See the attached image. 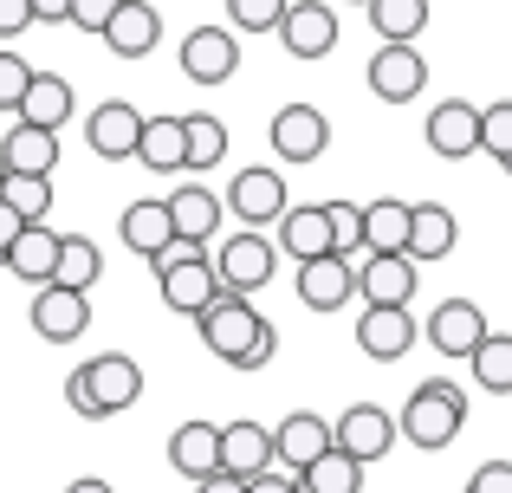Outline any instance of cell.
Returning <instances> with one entry per match:
<instances>
[{
  "mask_svg": "<svg viewBox=\"0 0 512 493\" xmlns=\"http://www.w3.org/2000/svg\"><path fill=\"white\" fill-rule=\"evenodd\" d=\"M357 7H370V0H357Z\"/></svg>",
  "mask_w": 512,
  "mask_h": 493,
  "instance_id": "cell-55",
  "label": "cell"
},
{
  "mask_svg": "<svg viewBox=\"0 0 512 493\" xmlns=\"http://www.w3.org/2000/svg\"><path fill=\"white\" fill-rule=\"evenodd\" d=\"M65 13H72V0H33V26L39 20H65Z\"/></svg>",
  "mask_w": 512,
  "mask_h": 493,
  "instance_id": "cell-49",
  "label": "cell"
},
{
  "mask_svg": "<svg viewBox=\"0 0 512 493\" xmlns=\"http://www.w3.org/2000/svg\"><path fill=\"white\" fill-rule=\"evenodd\" d=\"M221 202H227V215H234L240 228H273V221L292 208V195H286V176H279V169L253 163V169H240V176L227 182Z\"/></svg>",
  "mask_w": 512,
  "mask_h": 493,
  "instance_id": "cell-5",
  "label": "cell"
},
{
  "mask_svg": "<svg viewBox=\"0 0 512 493\" xmlns=\"http://www.w3.org/2000/svg\"><path fill=\"white\" fill-rule=\"evenodd\" d=\"M266 137H273L279 163H318V156L331 150V117L318 111V104H286V111L266 124Z\"/></svg>",
  "mask_w": 512,
  "mask_h": 493,
  "instance_id": "cell-6",
  "label": "cell"
},
{
  "mask_svg": "<svg viewBox=\"0 0 512 493\" xmlns=\"http://www.w3.org/2000/svg\"><path fill=\"white\" fill-rule=\"evenodd\" d=\"M299 493H363V461H350L344 448L331 442L312 468H299Z\"/></svg>",
  "mask_w": 512,
  "mask_h": 493,
  "instance_id": "cell-33",
  "label": "cell"
},
{
  "mask_svg": "<svg viewBox=\"0 0 512 493\" xmlns=\"http://www.w3.org/2000/svg\"><path fill=\"white\" fill-rule=\"evenodd\" d=\"M331 435H338V448L350 461H363V468H370V461H383L389 448H396V416H389V409H376V403H350L338 422H331Z\"/></svg>",
  "mask_w": 512,
  "mask_h": 493,
  "instance_id": "cell-10",
  "label": "cell"
},
{
  "mask_svg": "<svg viewBox=\"0 0 512 493\" xmlns=\"http://www.w3.org/2000/svg\"><path fill=\"white\" fill-rule=\"evenodd\" d=\"M182 137H188V169H214L227 156V124L214 111H188L182 117Z\"/></svg>",
  "mask_w": 512,
  "mask_h": 493,
  "instance_id": "cell-35",
  "label": "cell"
},
{
  "mask_svg": "<svg viewBox=\"0 0 512 493\" xmlns=\"http://www.w3.org/2000/svg\"><path fill=\"white\" fill-rule=\"evenodd\" d=\"M234 72H240L234 26H195V33L182 39V78H195V85H227Z\"/></svg>",
  "mask_w": 512,
  "mask_h": 493,
  "instance_id": "cell-9",
  "label": "cell"
},
{
  "mask_svg": "<svg viewBox=\"0 0 512 493\" xmlns=\"http://www.w3.org/2000/svg\"><path fill=\"white\" fill-rule=\"evenodd\" d=\"M422 286V266L409 253H363L357 266V299L363 305H409Z\"/></svg>",
  "mask_w": 512,
  "mask_h": 493,
  "instance_id": "cell-12",
  "label": "cell"
},
{
  "mask_svg": "<svg viewBox=\"0 0 512 493\" xmlns=\"http://www.w3.org/2000/svg\"><path fill=\"white\" fill-rule=\"evenodd\" d=\"M124 247L130 253H143V260H150V253H163L169 241H175V221H169V208L163 202H130L124 208Z\"/></svg>",
  "mask_w": 512,
  "mask_h": 493,
  "instance_id": "cell-32",
  "label": "cell"
},
{
  "mask_svg": "<svg viewBox=\"0 0 512 493\" xmlns=\"http://www.w3.org/2000/svg\"><path fill=\"white\" fill-rule=\"evenodd\" d=\"M480 150H487L493 163H506V156H512V98H500V104L480 111Z\"/></svg>",
  "mask_w": 512,
  "mask_h": 493,
  "instance_id": "cell-40",
  "label": "cell"
},
{
  "mask_svg": "<svg viewBox=\"0 0 512 493\" xmlns=\"http://www.w3.org/2000/svg\"><path fill=\"white\" fill-rule=\"evenodd\" d=\"M65 493H117V487H111V481H98V474H85V481H72Z\"/></svg>",
  "mask_w": 512,
  "mask_h": 493,
  "instance_id": "cell-51",
  "label": "cell"
},
{
  "mask_svg": "<svg viewBox=\"0 0 512 493\" xmlns=\"http://www.w3.org/2000/svg\"><path fill=\"white\" fill-rule=\"evenodd\" d=\"M247 493H299V474H292V468H279V461H273V468H260V474L247 481Z\"/></svg>",
  "mask_w": 512,
  "mask_h": 493,
  "instance_id": "cell-44",
  "label": "cell"
},
{
  "mask_svg": "<svg viewBox=\"0 0 512 493\" xmlns=\"http://www.w3.org/2000/svg\"><path fill=\"white\" fill-rule=\"evenodd\" d=\"M273 351H279V331H273V325H266V331H260V338H253V344H247V351H240V364H234V370H266V364H273Z\"/></svg>",
  "mask_w": 512,
  "mask_h": 493,
  "instance_id": "cell-45",
  "label": "cell"
},
{
  "mask_svg": "<svg viewBox=\"0 0 512 493\" xmlns=\"http://www.w3.org/2000/svg\"><path fill=\"white\" fill-rule=\"evenodd\" d=\"M422 331H428V344H435L441 357H474V344L487 338V312H480L474 299H441Z\"/></svg>",
  "mask_w": 512,
  "mask_h": 493,
  "instance_id": "cell-16",
  "label": "cell"
},
{
  "mask_svg": "<svg viewBox=\"0 0 512 493\" xmlns=\"http://www.w3.org/2000/svg\"><path fill=\"white\" fill-rule=\"evenodd\" d=\"M78 377H85V390L98 396L104 416H124V409H137V396H143V370H137V357H124V351H104V357H91V364H78Z\"/></svg>",
  "mask_w": 512,
  "mask_h": 493,
  "instance_id": "cell-13",
  "label": "cell"
},
{
  "mask_svg": "<svg viewBox=\"0 0 512 493\" xmlns=\"http://www.w3.org/2000/svg\"><path fill=\"white\" fill-rule=\"evenodd\" d=\"M325 221H331V247L344 260H357L363 253V202H325Z\"/></svg>",
  "mask_w": 512,
  "mask_h": 493,
  "instance_id": "cell-39",
  "label": "cell"
},
{
  "mask_svg": "<svg viewBox=\"0 0 512 493\" xmlns=\"http://www.w3.org/2000/svg\"><path fill=\"white\" fill-rule=\"evenodd\" d=\"M169 468L182 474V481H208V474L221 468V429H214V422H182V429L169 435Z\"/></svg>",
  "mask_w": 512,
  "mask_h": 493,
  "instance_id": "cell-25",
  "label": "cell"
},
{
  "mask_svg": "<svg viewBox=\"0 0 512 493\" xmlns=\"http://www.w3.org/2000/svg\"><path fill=\"white\" fill-rule=\"evenodd\" d=\"M20 228H26V221H20V215H13V208H7V202H0V253H7V241H13V234H20Z\"/></svg>",
  "mask_w": 512,
  "mask_h": 493,
  "instance_id": "cell-50",
  "label": "cell"
},
{
  "mask_svg": "<svg viewBox=\"0 0 512 493\" xmlns=\"http://www.w3.org/2000/svg\"><path fill=\"white\" fill-rule=\"evenodd\" d=\"M137 163L150 169V176H175V169H188V137H182V117H143Z\"/></svg>",
  "mask_w": 512,
  "mask_h": 493,
  "instance_id": "cell-26",
  "label": "cell"
},
{
  "mask_svg": "<svg viewBox=\"0 0 512 493\" xmlns=\"http://www.w3.org/2000/svg\"><path fill=\"white\" fill-rule=\"evenodd\" d=\"M111 13H117V0H72V13H65V20H72L78 33H91V39H98L104 26H111Z\"/></svg>",
  "mask_w": 512,
  "mask_h": 493,
  "instance_id": "cell-42",
  "label": "cell"
},
{
  "mask_svg": "<svg viewBox=\"0 0 512 493\" xmlns=\"http://www.w3.org/2000/svg\"><path fill=\"white\" fill-rule=\"evenodd\" d=\"M422 85H428V59L415 52V39H383L370 59V91L383 104H409L422 98Z\"/></svg>",
  "mask_w": 512,
  "mask_h": 493,
  "instance_id": "cell-7",
  "label": "cell"
},
{
  "mask_svg": "<svg viewBox=\"0 0 512 493\" xmlns=\"http://www.w3.org/2000/svg\"><path fill=\"white\" fill-rule=\"evenodd\" d=\"M33 331L46 344H78L91 331V292H72V286H39L33 292Z\"/></svg>",
  "mask_w": 512,
  "mask_h": 493,
  "instance_id": "cell-8",
  "label": "cell"
},
{
  "mask_svg": "<svg viewBox=\"0 0 512 493\" xmlns=\"http://www.w3.org/2000/svg\"><path fill=\"white\" fill-rule=\"evenodd\" d=\"M0 182H7V163H0Z\"/></svg>",
  "mask_w": 512,
  "mask_h": 493,
  "instance_id": "cell-54",
  "label": "cell"
},
{
  "mask_svg": "<svg viewBox=\"0 0 512 493\" xmlns=\"http://www.w3.org/2000/svg\"><path fill=\"white\" fill-rule=\"evenodd\" d=\"M26 85H33V65H26L20 52H7V46H0V111H20Z\"/></svg>",
  "mask_w": 512,
  "mask_h": 493,
  "instance_id": "cell-41",
  "label": "cell"
},
{
  "mask_svg": "<svg viewBox=\"0 0 512 493\" xmlns=\"http://www.w3.org/2000/svg\"><path fill=\"white\" fill-rule=\"evenodd\" d=\"M273 228H279V253H292V260H318V253H338V247H331L325 202H318V208H286Z\"/></svg>",
  "mask_w": 512,
  "mask_h": 493,
  "instance_id": "cell-28",
  "label": "cell"
},
{
  "mask_svg": "<svg viewBox=\"0 0 512 493\" xmlns=\"http://www.w3.org/2000/svg\"><path fill=\"white\" fill-rule=\"evenodd\" d=\"M461 422H467V390L448 383V377H428V383H415V396L402 403L396 435L415 442V448H428V455H441V448L461 435Z\"/></svg>",
  "mask_w": 512,
  "mask_h": 493,
  "instance_id": "cell-2",
  "label": "cell"
},
{
  "mask_svg": "<svg viewBox=\"0 0 512 493\" xmlns=\"http://www.w3.org/2000/svg\"><path fill=\"white\" fill-rule=\"evenodd\" d=\"M415 338H422V325L409 318V305H363V318H357V351L363 357L396 364V357H409Z\"/></svg>",
  "mask_w": 512,
  "mask_h": 493,
  "instance_id": "cell-11",
  "label": "cell"
},
{
  "mask_svg": "<svg viewBox=\"0 0 512 493\" xmlns=\"http://www.w3.org/2000/svg\"><path fill=\"white\" fill-rule=\"evenodd\" d=\"M0 202L20 221H46L52 215V176H7L0 182Z\"/></svg>",
  "mask_w": 512,
  "mask_h": 493,
  "instance_id": "cell-37",
  "label": "cell"
},
{
  "mask_svg": "<svg viewBox=\"0 0 512 493\" xmlns=\"http://www.w3.org/2000/svg\"><path fill=\"white\" fill-rule=\"evenodd\" d=\"M163 208H169L175 234H182V241H195V247H208L214 228H221V215H227V202L208 189V182H175V189L163 195Z\"/></svg>",
  "mask_w": 512,
  "mask_h": 493,
  "instance_id": "cell-15",
  "label": "cell"
},
{
  "mask_svg": "<svg viewBox=\"0 0 512 493\" xmlns=\"http://www.w3.org/2000/svg\"><path fill=\"white\" fill-rule=\"evenodd\" d=\"M26 26H33V0H0V39L26 33Z\"/></svg>",
  "mask_w": 512,
  "mask_h": 493,
  "instance_id": "cell-47",
  "label": "cell"
},
{
  "mask_svg": "<svg viewBox=\"0 0 512 493\" xmlns=\"http://www.w3.org/2000/svg\"><path fill=\"white\" fill-rule=\"evenodd\" d=\"M214 273H221V292L253 299V292L273 286V273H279V241H266L260 228H234L214 247Z\"/></svg>",
  "mask_w": 512,
  "mask_h": 493,
  "instance_id": "cell-3",
  "label": "cell"
},
{
  "mask_svg": "<svg viewBox=\"0 0 512 493\" xmlns=\"http://www.w3.org/2000/svg\"><path fill=\"white\" fill-rule=\"evenodd\" d=\"M467 493H512V461H487V468H474Z\"/></svg>",
  "mask_w": 512,
  "mask_h": 493,
  "instance_id": "cell-43",
  "label": "cell"
},
{
  "mask_svg": "<svg viewBox=\"0 0 512 493\" xmlns=\"http://www.w3.org/2000/svg\"><path fill=\"white\" fill-rule=\"evenodd\" d=\"M104 279V253L91 234H59V266H52V286H72V292H91Z\"/></svg>",
  "mask_w": 512,
  "mask_h": 493,
  "instance_id": "cell-31",
  "label": "cell"
},
{
  "mask_svg": "<svg viewBox=\"0 0 512 493\" xmlns=\"http://www.w3.org/2000/svg\"><path fill=\"white\" fill-rule=\"evenodd\" d=\"M85 137H91V150H98L104 163H130V156H137V137H143V111L124 104V98H104L98 111H91Z\"/></svg>",
  "mask_w": 512,
  "mask_h": 493,
  "instance_id": "cell-18",
  "label": "cell"
},
{
  "mask_svg": "<svg viewBox=\"0 0 512 493\" xmlns=\"http://www.w3.org/2000/svg\"><path fill=\"white\" fill-rule=\"evenodd\" d=\"M65 403H72V409H78V416H85V422H104V409H98V396H91V390H85V377H78V370H72V377H65Z\"/></svg>",
  "mask_w": 512,
  "mask_h": 493,
  "instance_id": "cell-46",
  "label": "cell"
},
{
  "mask_svg": "<svg viewBox=\"0 0 512 493\" xmlns=\"http://www.w3.org/2000/svg\"><path fill=\"white\" fill-rule=\"evenodd\" d=\"M454 241H461V221H454V208H441V202H415V215H409V260L422 266V260H448Z\"/></svg>",
  "mask_w": 512,
  "mask_h": 493,
  "instance_id": "cell-24",
  "label": "cell"
},
{
  "mask_svg": "<svg viewBox=\"0 0 512 493\" xmlns=\"http://www.w3.org/2000/svg\"><path fill=\"white\" fill-rule=\"evenodd\" d=\"M20 124H39V130H59V124H72V85H65L59 72H33V85H26V98H20Z\"/></svg>",
  "mask_w": 512,
  "mask_h": 493,
  "instance_id": "cell-29",
  "label": "cell"
},
{
  "mask_svg": "<svg viewBox=\"0 0 512 493\" xmlns=\"http://www.w3.org/2000/svg\"><path fill=\"white\" fill-rule=\"evenodd\" d=\"M279 39H286L292 59H325V52L338 46V13H331L325 0H292L286 20H279Z\"/></svg>",
  "mask_w": 512,
  "mask_h": 493,
  "instance_id": "cell-17",
  "label": "cell"
},
{
  "mask_svg": "<svg viewBox=\"0 0 512 493\" xmlns=\"http://www.w3.org/2000/svg\"><path fill=\"white\" fill-rule=\"evenodd\" d=\"M221 468L240 474V481L273 468V429H260V422H227L221 429Z\"/></svg>",
  "mask_w": 512,
  "mask_h": 493,
  "instance_id": "cell-27",
  "label": "cell"
},
{
  "mask_svg": "<svg viewBox=\"0 0 512 493\" xmlns=\"http://www.w3.org/2000/svg\"><path fill=\"white\" fill-rule=\"evenodd\" d=\"M98 39L117 52V59H150V52H156V39H163V13H156L150 0H117L111 26H104Z\"/></svg>",
  "mask_w": 512,
  "mask_h": 493,
  "instance_id": "cell-19",
  "label": "cell"
},
{
  "mask_svg": "<svg viewBox=\"0 0 512 493\" xmlns=\"http://www.w3.org/2000/svg\"><path fill=\"white\" fill-rule=\"evenodd\" d=\"M331 442H338V435H331V422H325V416H312V409H292V416L273 429V461L299 474V468H312V461L325 455Z\"/></svg>",
  "mask_w": 512,
  "mask_h": 493,
  "instance_id": "cell-20",
  "label": "cell"
},
{
  "mask_svg": "<svg viewBox=\"0 0 512 493\" xmlns=\"http://www.w3.org/2000/svg\"><path fill=\"white\" fill-rule=\"evenodd\" d=\"M409 215H415V202H396V195L370 202L363 208V253H402L409 247Z\"/></svg>",
  "mask_w": 512,
  "mask_h": 493,
  "instance_id": "cell-30",
  "label": "cell"
},
{
  "mask_svg": "<svg viewBox=\"0 0 512 493\" xmlns=\"http://www.w3.org/2000/svg\"><path fill=\"white\" fill-rule=\"evenodd\" d=\"M150 273H156V286H163V305H169V312H182V318H195L201 305L221 299V273H214L208 247L182 241V234H175L163 253H150Z\"/></svg>",
  "mask_w": 512,
  "mask_h": 493,
  "instance_id": "cell-1",
  "label": "cell"
},
{
  "mask_svg": "<svg viewBox=\"0 0 512 493\" xmlns=\"http://www.w3.org/2000/svg\"><path fill=\"white\" fill-rule=\"evenodd\" d=\"M0 163H7V176H52V169H59V130L13 124L7 137H0Z\"/></svg>",
  "mask_w": 512,
  "mask_h": 493,
  "instance_id": "cell-23",
  "label": "cell"
},
{
  "mask_svg": "<svg viewBox=\"0 0 512 493\" xmlns=\"http://www.w3.org/2000/svg\"><path fill=\"white\" fill-rule=\"evenodd\" d=\"M474 383L480 390H493V396H512V331H487V338L474 344Z\"/></svg>",
  "mask_w": 512,
  "mask_h": 493,
  "instance_id": "cell-34",
  "label": "cell"
},
{
  "mask_svg": "<svg viewBox=\"0 0 512 493\" xmlns=\"http://www.w3.org/2000/svg\"><path fill=\"white\" fill-rule=\"evenodd\" d=\"M0 273H7V253H0Z\"/></svg>",
  "mask_w": 512,
  "mask_h": 493,
  "instance_id": "cell-53",
  "label": "cell"
},
{
  "mask_svg": "<svg viewBox=\"0 0 512 493\" xmlns=\"http://www.w3.org/2000/svg\"><path fill=\"white\" fill-rule=\"evenodd\" d=\"M195 493H247V481H240V474H227V468H214L208 481H195Z\"/></svg>",
  "mask_w": 512,
  "mask_h": 493,
  "instance_id": "cell-48",
  "label": "cell"
},
{
  "mask_svg": "<svg viewBox=\"0 0 512 493\" xmlns=\"http://www.w3.org/2000/svg\"><path fill=\"white\" fill-rule=\"evenodd\" d=\"M52 266H59V234L46 221H26L7 241V273L26 279V286H52Z\"/></svg>",
  "mask_w": 512,
  "mask_h": 493,
  "instance_id": "cell-22",
  "label": "cell"
},
{
  "mask_svg": "<svg viewBox=\"0 0 512 493\" xmlns=\"http://www.w3.org/2000/svg\"><path fill=\"white\" fill-rule=\"evenodd\" d=\"M428 150L448 156V163H461V156L480 150V111L467 98H441L435 111H428Z\"/></svg>",
  "mask_w": 512,
  "mask_h": 493,
  "instance_id": "cell-21",
  "label": "cell"
},
{
  "mask_svg": "<svg viewBox=\"0 0 512 493\" xmlns=\"http://www.w3.org/2000/svg\"><path fill=\"white\" fill-rule=\"evenodd\" d=\"M500 169H506V176H512V156H506V163H500Z\"/></svg>",
  "mask_w": 512,
  "mask_h": 493,
  "instance_id": "cell-52",
  "label": "cell"
},
{
  "mask_svg": "<svg viewBox=\"0 0 512 493\" xmlns=\"http://www.w3.org/2000/svg\"><path fill=\"white\" fill-rule=\"evenodd\" d=\"M286 7L292 0H227V20H234V33H279Z\"/></svg>",
  "mask_w": 512,
  "mask_h": 493,
  "instance_id": "cell-38",
  "label": "cell"
},
{
  "mask_svg": "<svg viewBox=\"0 0 512 493\" xmlns=\"http://www.w3.org/2000/svg\"><path fill=\"white\" fill-rule=\"evenodd\" d=\"M299 299L312 312H338V305L357 299V260L344 253H318V260H299Z\"/></svg>",
  "mask_w": 512,
  "mask_h": 493,
  "instance_id": "cell-14",
  "label": "cell"
},
{
  "mask_svg": "<svg viewBox=\"0 0 512 493\" xmlns=\"http://www.w3.org/2000/svg\"><path fill=\"white\" fill-rule=\"evenodd\" d=\"M370 26H376L383 39H422L428 0H370Z\"/></svg>",
  "mask_w": 512,
  "mask_h": 493,
  "instance_id": "cell-36",
  "label": "cell"
},
{
  "mask_svg": "<svg viewBox=\"0 0 512 493\" xmlns=\"http://www.w3.org/2000/svg\"><path fill=\"white\" fill-rule=\"evenodd\" d=\"M195 331H201V344H208L221 364H240V351H247V344L266 331V318L253 312V299H240V292H221L214 305H201V312H195Z\"/></svg>",
  "mask_w": 512,
  "mask_h": 493,
  "instance_id": "cell-4",
  "label": "cell"
}]
</instances>
